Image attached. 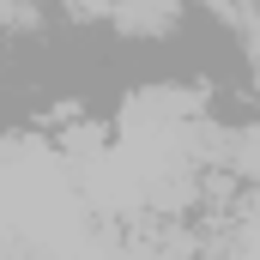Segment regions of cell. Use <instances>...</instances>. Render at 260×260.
I'll list each match as a JSON object with an SVG mask.
<instances>
[{"label": "cell", "mask_w": 260, "mask_h": 260, "mask_svg": "<svg viewBox=\"0 0 260 260\" xmlns=\"http://www.w3.org/2000/svg\"><path fill=\"white\" fill-rule=\"evenodd\" d=\"M109 12L121 18V30H170L176 0H109Z\"/></svg>", "instance_id": "obj_1"}]
</instances>
